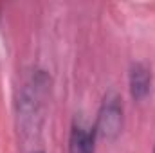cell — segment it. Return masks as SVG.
Wrapping results in <instances>:
<instances>
[{
  "label": "cell",
  "mask_w": 155,
  "mask_h": 153,
  "mask_svg": "<svg viewBox=\"0 0 155 153\" xmlns=\"http://www.w3.org/2000/svg\"><path fill=\"white\" fill-rule=\"evenodd\" d=\"M123 122H124L123 99L117 92L112 90L101 101L94 130H96L97 137H101L105 141H116L123 132Z\"/></svg>",
  "instance_id": "cell-1"
},
{
  "label": "cell",
  "mask_w": 155,
  "mask_h": 153,
  "mask_svg": "<svg viewBox=\"0 0 155 153\" xmlns=\"http://www.w3.org/2000/svg\"><path fill=\"white\" fill-rule=\"evenodd\" d=\"M128 85H130V94L135 101H143L150 94L152 86V69L143 63H132L130 72H128Z\"/></svg>",
  "instance_id": "cell-2"
},
{
  "label": "cell",
  "mask_w": 155,
  "mask_h": 153,
  "mask_svg": "<svg viewBox=\"0 0 155 153\" xmlns=\"http://www.w3.org/2000/svg\"><path fill=\"white\" fill-rule=\"evenodd\" d=\"M96 130L87 128L79 122L72 124L71 137H69V153H94L96 150Z\"/></svg>",
  "instance_id": "cell-3"
},
{
  "label": "cell",
  "mask_w": 155,
  "mask_h": 153,
  "mask_svg": "<svg viewBox=\"0 0 155 153\" xmlns=\"http://www.w3.org/2000/svg\"><path fill=\"white\" fill-rule=\"evenodd\" d=\"M33 153H43V151H33Z\"/></svg>",
  "instance_id": "cell-4"
},
{
  "label": "cell",
  "mask_w": 155,
  "mask_h": 153,
  "mask_svg": "<svg viewBox=\"0 0 155 153\" xmlns=\"http://www.w3.org/2000/svg\"><path fill=\"white\" fill-rule=\"evenodd\" d=\"M153 153H155V150H153Z\"/></svg>",
  "instance_id": "cell-5"
}]
</instances>
